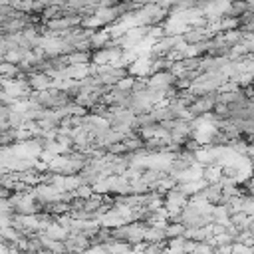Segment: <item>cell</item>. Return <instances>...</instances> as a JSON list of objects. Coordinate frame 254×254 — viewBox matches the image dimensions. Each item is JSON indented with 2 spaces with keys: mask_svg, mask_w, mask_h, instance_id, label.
<instances>
[{
  "mask_svg": "<svg viewBox=\"0 0 254 254\" xmlns=\"http://www.w3.org/2000/svg\"><path fill=\"white\" fill-rule=\"evenodd\" d=\"M175 79H177V75H175L173 71H157V73H151V75H149L147 85H149V87H155V89L167 91L169 87L175 85Z\"/></svg>",
  "mask_w": 254,
  "mask_h": 254,
  "instance_id": "obj_1",
  "label": "cell"
}]
</instances>
